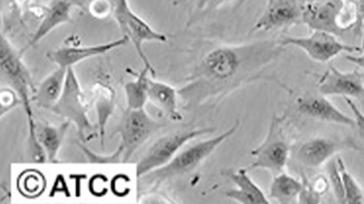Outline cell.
Listing matches in <instances>:
<instances>
[{"instance_id":"6da1fadb","label":"cell","mask_w":364,"mask_h":204,"mask_svg":"<svg viewBox=\"0 0 364 204\" xmlns=\"http://www.w3.org/2000/svg\"><path fill=\"white\" fill-rule=\"evenodd\" d=\"M284 47L278 40L218 45L205 54L178 90L185 106L196 108L226 98L245 85L263 78Z\"/></svg>"},{"instance_id":"7a4b0ae2","label":"cell","mask_w":364,"mask_h":204,"mask_svg":"<svg viewBox=\"0 0 364 204\" xmlns=\"http://www.w3.org/2000/svg\"><path fill=\"white\" fill-rule=\"evenodd\" d=\"M161 127V123L141 109H127L118 128L119 143L114 152L107 155L98 154L84 144L80 149L91 164H124L130 161L139 149Z\"/></svg>"},{"instance_id":"3957f363","label":"cell","mask_w":364,"mask_h":204,"mask_svg":"<svg viewBox=\"0 0 364 204\" xmlns=\"http://www.w3.org/2000/svg\"><path fill=\"white\" fill-rule=\"evenodd\" d=\"M21 53L14 50L13 45L6 37L1 39V53H0V67L3 81L7 82L18 96L26 118H27L28 144H30L31 156L36 162L46 161V156L38 142L36 140V121L34 119L33 106H31V93L34 90L33 81L28 68L22 61Z\"/></svg>"},{"instance_id":"277c9868","label":"cell","mask_w":364,"mask_h":204,"mask_svg":"<svg viewBox=\"0 0 364 204\" xmlns=\"http://www.w3.org/2000/svg\"><path fill=\"white\" fill-rule=\"evenodd\" d=\"M239 126H240V121L236 120L232 127L225 130L221 135L205 139V140L190 144L185 149L179 150L178 154L169 163L161 169L153 170L144 176L142 177L144 183L156 186V184H161L170 178L181 177L182 175L193 171L196 167L200 166L208 157H210L227 139L232 137L237 132Z\"/></svg>"},{"instance_id":"5b68a950","label":"cell","mask_w":364,"mask_h":204,"mask_svg":"<svg viewBox=\"0 0 364 204\" xmlns=\"http://www.w3.org/2000/svg\"><path fill=\"white\" fill-rule=\"evenodd\" d=\"M284 115L277 113L272 115L264 140L250 152L252 162L246 166L247 170L264 169L273 174L284 171L291 150L284 130Z\"/></svg>"},{"instance_id":"8992f818","label":"cell","mask_w":364,"mask_h":204,"mask_svg":"<svg viewBox=\"0 0 364 204\" xmlns=\"http://www.w3.org/2000/svg\"><path fill=\"white\" fill-rule=\"evenodd\" d=\"M51 112L75 125L82 143L93 137L94 129L88 116V107L74 67L68 68L64 90Z\"/></svg>"},{"instance_id":"52a82bcc","label":"cell","mask_w":364,"mask_h":204,"mask_svg":"<svg viewBox=\"0 0 364 204\" xmlns=\"http://www.w3.org/2000/svg\"><path fill=\"white\" fill-rule=\"evenodd\" d=\"M213 128H201L168 133L156 139L136 164V177L141 178L153 170L161 169L169 163L179 150L198 136L215 132Z\"/></svg>"},{"instance_id":"ba28073f","label":"cell","mask_w":364,"mask_h":204,"mask_svg":"<svg viewBox=\"0 0 364 204\" xmlns=\"http://www.w3.org/2000/svg\"><path fill=\"white\" fill-rule=\"evenodd\" d=\"M279 41L284 47L300 48L312 61L320 64H327L343 53H358L363 50L361 45L344 44L334 34L323 30H311L307 36H284Z\"/></svg>"},{"instance_id":"9c48e42d","label":"cell","mask_w":364,"mask_h":204,"mask_svg":"<svg viewBox=\"0 0 364 204\" xmlns=\"http://www.w3.org/2000/svg\"><path fill=\"white\" fill-rule=\"evenodd\" d=\"M114 18L124 35L128 37L129 41L132 42L136 54L144 62V67L148 68L153 75H155V68L153 67L144 52V44L146 42H166L167 37L154 30L144 19L134 13L130 5L116 13Z\"/></svg>"},{"instance_id":"30bf717a","label":"cell","mask_w":364,"mask_h":204,"mask_svg":"<svg viewBox=\"0 0 364 204\" xmlns=\"http://www.w3.org/2000/svg\"><path fill=\"white\" fill-rule=\"evenodd\" d=\"M303 0H267L263 13L252 28V33H269L303 23Z\"/></svg>"},{"instance_id":"8fae6325","label":"cell","mask_w":364,"mask_h":204,"mask_svg":"<svg viewBox=\"0 0 364 204\" xmlns=\"http://www.w3.org/2000/svg\"><path fill=\"white\" fill-rule=\"evenodd\" d=\"M343 150H361L360 147L348 139H338L316 136L307 139L296 152L299 163L310 169H318L326 164L338 153Z\"/></svg>"},{"instance_id":"7c38bea8","label":"cell","mask_w":364,"mask_h":204,"mask_svg":"<svg viewBox=\"0 0 364 204\" xmlns=\"http://www.w3.org/2000/svg\"><path fill=\"white\" fill-rule=\"evenodd\" d=\"M318 89L321 95L357 99L364 105V76L357 69L343 72L330 65L318 79Z\"/></svg>"},{"instance_id":"4fadbf2b","label":"cell","mask_w":364,"mask_h":204,"mask_svg":"<svg viewBox=\"0 0 364 204\" xmlns=\"http://www.w3.org/2000/svg\"><path fill=\"white\" fill-rule=\"evenodd\" d=\"M343 0H320L304 3L303 24L311 30H323L341 38L344 31L340 25Z\"/></svg>"},{"instance_id":"5bb4252c","label":"cell","mask_w":364,"mask_h":204,"mask_svg":"<svg viewBox=\"0 0 364 204\" xmlns=\"http://www.w3.org/2000/svg\"><path fill=\"white\" fill-rule=\"evenodd\" d=\"M129 41L128 37L124 35L121 38L114 40L104 44L94 45H65L50 51L48 53V58L51 62L55 64L57 67L65 68L74 67L85 60L93 58V57L105 55L116 50V48L124 47Z\"/></svg>"},{"instance_id":"9a60e30c","label":"cell","mask_w":364,"mask_h":204,"mask_svg":"<svg viewBox=\"0 0 364 204\" xmlns=\"http://www.w3.org/2000/svg\"><path fill=\"white\" fill-rule=\"evenodd\" d=\"M328 96L321 95H304L296 99V107L298 112L307 118L316 120L328 122V123L343 125V126L354 128V118L347 115L332 101Z\"/></svg>"},{"instance_id":"2e32d148","label":"cell","mask_w":364,"mask_h":204,"mask_svg":"<svg viewBox=\"0 0 364 204\" xmlns=\"http://www.w3.org/2000/svg\"><path fill=\"white\" fill-rule=\"evenodd\" d=\"M223 175L235 186V188H230L224 193L225 197L238 203H272L261 187L250 177L246 167L227 169Z\"/></svg>"},{"instance_id":"e0dca14e","label":"cell","mask_w":364,"mask_h":204,"mask_svg":"<svg viewBox=\"0 0 364 204\" xmlns=\"http://www.w3.org/2000/svg\"><path fill=\"white\" fill-rule=\"evenodd\" d=\"M71 6L65 0H53L48 8H46L44 16L36 28L33 37L26 45L24 50L20 51L21 55L25 50L34 47L41 40L60 26L67 24L71 21Z\"/></svg>"},{"instance_id":"ac0fdd59","label":"cell","mask_w":364,"mask_h":204,"mask_svg":"<svg viewBox=\"0 0 364 204\" xmlns=\"http://www.w3.org/2000/svg\"><path fill=\"white\" fill-rule=\"evenodd\" d=\"M178 90L164 81L149 79L148 82V101L164 112L172 121L182 120L178 110Z\"/></svg>"},{"instance_id":"d6986e66","label":"cell","mask_w":364,"mask_h":204,"mask_svg":"<svg viewBox=\"0 0 364 204\" xmlns=\"http://www.w3.org/2000/svg\"><path fill=\"white\" fill-rule=\"evenodd\" d=\"M71 123L65 120L60 125H51L36 122V136L40 147L46 156V161L56 163L57 156L65 140Z\"/></svg>"},{"instance_id":"ffe728a7","label":"cell","mask_w":364,"mask_h":204,"mask_svg":"<svg viewBox=\"0 0 364 204\" xmlns=\"http://www.w3.org/2000/svg\"><path fill=\"white\" fill-rule=\"evenodd\" d=\"M92 93L94 107L98 120L100 143L102 147H104L107 122L115 110L116 93L111 85L105 81L96 82Z\"/></svg>"},{"instance_id":"44dd1931","label":"cell","mask_w":364,"mask_h":204,"mask_svg":"<svg viewBox=\"0 0 364 204\" xmlns=\"http://www.w3.org/2000/svg\"><path fill=\"white\" fill-rule=\"evenodd\" d=\"M67 72L65 68L57 67L55 70L43 79L33 96V101L37 106L43 109H53L64 90Z\"/></svg>"},{"instance_id":"7402d4cb","label":"cell","mask_w":364,"mask_h":204,"mask_svg":"<svg viewBox=\"0 0 364 204\" xmlns=\"http://www.w3.org/2000/svg\"><path fill=\"white\" fill-rule=\"evenodd\" d=\"M304 186V180L293 177L283 171L274 174L269 186L270 201H277L282 204L298 203L299 196Z\"/></svg>"},{"instance_id":"603a6c76","label":"cell","mask_w":364,"mask_h":204,"mask_svg":"<svg viewBox=\"0 0 364 204\" xmlns=\"http://www.w3.org/2000/svg\"><path fill=\"white\" fill-rule=\"evenodd\" d=\"M153 75L148 68L144 67L133 81L124 85L125 99L127 109H141L148 101V82L149 75Z\"/></svg>"},{"instance_id":"cb8c5ba5","label":"cell","mask_w":364,"mask_h":204,"mask_svg":"<svg viewBox=\"0 0 364 204\" xmlns=\"http://www.w3.org/2000/svg\"><path fill=\"white\" fill-rule=\"evenodd\" d=\"M338 167H340L344 195H346V204L363 203L364 201V191L360 184L355 180L354 176L347 169L346 164L343 159H337Z\"/></svg>"},{"instance_id":"d4e9b609","label":"cell","mask_w":364,"mask_h":204,"mask_svg":"<svg viewBox=\"0 0 364 204\" xmlns=\"http://www.w3.org/2000/svg\"><path fill=\"white\" fill-rule=\"evenodd\" d=\"M326 171L330 187H332L336 200H337L338 203L346 204V195H344L343 178H341L338 162L333 160V159L327 162Z\"/></svg>"},{"instance_id":"484cf974","label":"cell","mask_w":364,"mask_h":204,"mask_svg":"<svg viewBox=\"0 0 364 204\" xmlns=\"http://www.w3.org/2000/svg\"><path fill=\"white\" fill-rule=\"evenodd\" d=\"M0 104H1V118L5 113L10 112L16 105H21V101L11 88H2L0 94Z\"/></svg>"},{"instance_id":"4316f807","label":"cell","mask_w":364,"mask_h":204,"mask_svg":"<svg viewBox=\"0 0 364 204\" xmlns=\"http://www.w3.org/2000/svg\"><path fill=\"white\" fill-rule=\"evenodd\" d=\"M228 1L229 0H196V13L205 16L218 10Z\"/></svg>"},{"instance_id":"83f0119b","label":"cell","mask_w":364,"mask_h":204,"mask_svg":"<svg viewBox=\"0 0 364 204\" xmlns=\"http://www.w3.org/2000/svg\"><path fill=\"white\" fill-rule=\"evenodd\" d=\"M343 99L346 101V104L348 105L350 110H352L355 119V127L357 128L358 133H360L361 138H363L364 141V113L363 110L357 106V104L353 101V99L348 98H343Z\"/></svg>"},{"instance_id":"f1b7e54d","label":"cell","mask_w":364,"mask_h":204,"mask_svg":"<svg viewBox=\"0 0 364 204\" xmlns=\"http://www.w3.org/2000/svg\"><path fill=\"white\" fill-rule=\"evenodd\" d=\"M304 181L303 190H301L300 196H299L298 203L317 204L321 203V196L316 194L311 188H310L306 181Z\"/></svg>"},{"instance_id":"f546056e","label":"cell","mask_w":364,"mask_h":204,"mask_svg":"<svg viewBox=\"0 0 364 204\" xmlns=\"http://www.w3.org/2000/svg\"><path fill=\"white\" fill-rule=\"evenodd\" d=\"M307 184H309L310 188H311L316 194L321 196V197L328 191L330 187L328 178L323 175L317 176V177L313 178L311 183H307Z\"/></svg>"},{"instance_id":"4dcf8cb0","label":"cell","mask_w":364,"mask_h":204,"mask_svg":"<svg viewBox=\"0 0 364 204\" xmlns=\"http://www.w3.org/2000/svg\"><path fill=\"white\" fill-rule=\"evenodd\" d=\"M363 47V50L360 51V55H354V54H346V59L347 61L352 62L357 65V67L363 68L364 70V44L361 45Z\"/></svg>"},{"instance_id":"1f68e13d","label":"cell","mask_w":364,"mask_h":204,"mask_svg":"<svg viewBox=\"0 0 364 204\" xmlns=\"http://www.w3.org/2000/svg\"><path fill=\"white\" fill-rule=\"evenodd\" d=\"M65 1H67L73 8L76 7L82 11H85V13H88L93 0H65Z\"/></svg>"},{"instance_id":"d6a6232c","label":"cell","mask_w":364,"mask_h":204,"mask_svg":"<svg viewBox=\"0 0 364 204\" xmlns=\"http://www.w3.org/2000/svg\"><path fill=\"white\" fill-rule=\"evenodd\" d=\"M358 18H360V24L361 31H363V45L364 44V0H358Z\"/></svg>"},{"instance_id":"836d02e7","label":"cell","mask_w":364,"mask_h":204,"mask_svg":"<svg viewBox=\"0 0 364 204\" xmlns=\"http://www.w3.org/2000/svg\"><path fill=\"white\" fill-rule=\"evenodd\" d=\"M344 3H350V4H355L358 6V0H343Z\"/></svg>"},{"instance_id":"e575fe53","label":"cell","mask_w":364,"mask_h":204,"mask_svg":"<svg viewBox=\"0 0 364 204\" xmlns=\"http://www.w3.org/2000/svg\"><path fill=\"white\" fill-rule=\"evenodd\" d=\"M304 3H313L320 1V0H303Z\"/></svg>"}]
</instances>
